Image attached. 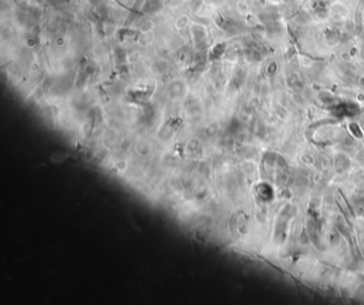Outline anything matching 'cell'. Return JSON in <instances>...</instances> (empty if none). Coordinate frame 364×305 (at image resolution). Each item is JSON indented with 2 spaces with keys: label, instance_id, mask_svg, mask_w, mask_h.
<instances>
[{
  "label": "cell",
  "instance_id": "cell-1",
  "mask_svg": "<svg viewBox=\"0 0 364 305\" xmlns=\"http://www.w3.org/2000/svg\"><path fill=\"white\" fill-rule=\"evenodd\" d=\"M161 8V3L159 0H145L142 9L145 13H155Z\"/></svg>",
  "mask_w": 364,
  "mask_h": 305
}]
</instances>
